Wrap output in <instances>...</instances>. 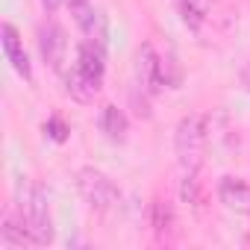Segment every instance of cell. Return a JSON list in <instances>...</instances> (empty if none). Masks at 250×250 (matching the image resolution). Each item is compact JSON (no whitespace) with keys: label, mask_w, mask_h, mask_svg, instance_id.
I'll use <instances>...</instances> for the list:
<instances>
[{"label":"cell","mask_w":250,"mask_h":250,"mask_svg":"<svg viewBox=\"0 0 250 250\" xmlns=\"http://www.w3.org/2000/svg\"><path fill=\"white\" fill-rule=\"evenodd\" d=\"M165 83L168 77L162 56L156 53L153 44H142V50L136 53V85L142 88V94H156Z\"/></svg>","instance_id":"obj_5"},{"label":"cell","mask_w":250,"mask_h":250,"mask_svg":"<svg viewBox=\"0 0 250 250\" xmlns=\"http://www.w3.org/2000/svg\"><path fill=\"white\" fill-rule=\"evenodd\" d=\"M218 200L229 212L250 218V183H244L238 177H221L218 180Z\"/></svg>","instance_id":"obj_8"},{"label":"cell","mask_w":250,"mask_h":250,"mask_svg":"<svg viewBox=\"0 0 250 250\" xmlns=\"http://www.w3.org/2000/svg\"><path fill=\"white\" fill-rule=\"evenodd\" d=\"M74 183H77L80 197H83L91 209H97V212H109V209H115V206L121 203V188H118L103 171H97V168H91V165L80 168L77 177H74Z\"/></svg>","instance_id":"obj_4"},{"label":"cell","mask_w":250,"mask_h":250,"mask_svg":"<svg viewBox=\"0 0 250 250\" xmlns=\"http://www.w3.org/2000/svg\"><path fill=\"white\" fill-rule=\"evenodd\" d=\"M97 127L100 133L109 139V142H127V133H130V121L118 106H103L100 115H97Z\"/></svg>","instance_id":"obj_10"},{"label":"cell","mask_w":250,"mask_h":250,"mask_svg":"<svg viewBox=\"0 0 250 250\" xmlns=\"http://www.w3.org/2000/svg\"><path fill=\"white\" fill-rule=\"evenodd\" d=\"M241 85H244V88L250 91V62H247V65L241 68Z\"/></svg>","instance_id":"obj_14"},{"label":"cell","mask_w":250,"mask_h":250,"mask_svg":"<svg viewBox=\"0 0 250 250\" xmlns=\"http://www.w3.org/2000/svg\"><path fill=\"white\" fill-rule=\"evenodd\" d=\"M39 53L53 71H62L65 53H68V36L56 21H47L39 27Z\"/></svg>","instance_id":"obj_6"},{"label":"cell","mask_w":250,"mask_h":250,"mask_svg":"<svg viewBox=\"0 0 250 250\" xmlns=\"http://www.w3.org/2000/svg\"><path fill=\"white\" fill-rule=\"evenodd\" d=\"M39 3H42V9H44L47 15H53V12H56L62 3H65V0H39Z\"/></svg>","instance_id":"obj_13"},{"label":"cell","mask_w":250,"mask_h":250,"mask_svg":"<svg viewBox=\"0 0 250 250\" xmlns=\"http://www.w3.org/2000/svg\"><path fill=\"white\" fill-rule=\"evenodd\" d=\"M212 6H215V0H177V9L183 15V24L188 30H194V33L209 21Z\"/></svg>","instance_id":"obj_11"},{"label":"cell","mask_w":250,"mask_h":250,"mask_svg":"<svg viewBox=\"0 0 250 250\" xmlns=\"http://www.w3.org/2000/svg\"><path fill=\"white\" fill-rule=\"evenodd\" d=\"M21 218H24L36 247H44L56 238V227H53V215H50V197H47L44 186H27L24 188Z\"/></svg>","instance_id":"obj_3"},{"label":"cell","mask_w":250,"mask_h":250,"mask_svg":"<svg viewBox=\"0 0 250 250\" xmlns=\"http://www.w3.org/2000/svg\"><path fill=\"white\" fill-rule=\"evenodd\" d=\"M0 42H3V56H6V62L15 68V74L24 77L27 83H33V65H30V56H27V50H24L21 33H18L12 24H3V30H0Z\"/></svg>","instance_id":"obj_7"},{"label":"cell","mask_w":250,"mask_h":250,"mask_svg":"<svg viewBox=\"0 0 250 250\" xmlns=\"http://www.w3.org/2000/svg\"><path fill=\"white\" fill-rule=\"evenodd\" d=\"M206 142H209V133H206V115H186V118L177 124L174 150H177V162H180L183 174L200 171Z\"/></svg>","instance_id":"obj_2"},{"label":"cell","mask_w":250,"mask_h":250,"mask_svg":"<svg viewBox=\"0 0 250 250\" xmlns=\"http://www.w3.org/2000/svg\"><path fill=\"white\" fill-rule=\"evenodd\" d=\"M103 74H106V47L103 39H85L77 47V59L71 65V71L65 74L68 83V94L80 103H88L97 97L100 85H103Z\"/></svg>","instance_id":"obj_1"},{"label":"cell","mask_w":250,"mask_h":250,"mask_svg":"<svg viewBox=\"0 0 250 250\" xmlns=\"http://www.w3.org/2000/svg\"><path fill=\"white\" fill-rule=\"evenodd\" d=\"M44 133H47V136H50L53 142H65L71 130H68V124H65L62 118H50V121L44 124Z\"/></svg>","instance_id":"obj_12"},{"label":"cell","mask_w":250,"mask_h":250,"mask_svg":"<svg viewBox=\"0 0 250 250\" xmlns=\"http://www.w3.org/2000/svg\"><path fill=\"white\" fill-rule=\"evenodd\" d=\"M0 247L3 250H24V247H36L27 224L21 215L15 212H6L3 215V227H0Z\"/></svg>","instance_id":"obj_9"}]
</instances>
